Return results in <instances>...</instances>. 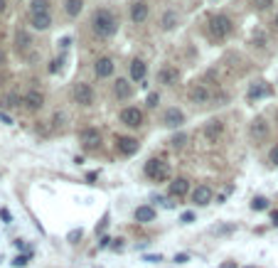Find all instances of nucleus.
Masks as SVG:
<instances>
[{"label": "nucleus", "instance_id": "obj_20", "mask_svg": "<svg viewBox=\"0 0 278 268\" xmlns=\"http://www.w3.org/2000/svg\"><path fill=\"white\" fill-rule=\"evenodd\" d=\"M145 74H148V67L143 59H133L131 62V79L133 81H145Z\"/></svg>", "mask_w": 278, "mask_h": 268}, {"label": "nucleus", "instance_id": "obj_41", "mask_svg": "<svg viewBox=\"0 0 278 268\" xmlns=\"http://www.w3.org/2000/svg\"><path fill=\"white\" fill-rule=\"evenodd\" d=\"M0 219L10 224V219H12V217H10V212H7V209H0Z\"/></svg>", "mask_w": 278, "mask_h": 268}, {"label": "nucleus", "instance_id": "obj_52", "mask_svg": "<svg viewBox=\"0 0 278 268\" xmlns=\"http://www.w3.org/2000/svg\"><path fill=\"white\" fill-rule=\"evenodd\" d=\"M276 118H278V116H276Z\"/></svg>", "mask_w": 278, "mask_h": 268}, {"label": "nucleus", "instance_id": "obj_43", "mask_svg": "<svg viewBox=\"0 0 278 268\" xmlns=\"http://www.w3.org/2000/svg\"><path fill=\"white\" fill-rule=\"evenodd\" d=\"M229 231H234V224H229V227H222V229H214V234H229Z\"/></svg>", "mask_w": 278, "mask_h": 268}, {"label": "nucleus", "instance_id": "obj_14", "mask_svg": "<svg viewBox=\"0 0 278 268\" xmlns=\"http://www.w3.org/2000/svg\"><path fill=\"white\" fill-rule=\"evenodd\" d=\"M224 133V123L219 121V118H212L209 123H204V138L209 140V143H217V138Z\"/></svg>", "mask_w": 278, "mask_h": 268}, {"label": "nucleus", "instance_id": "obj_6", "mask_svg": "<svg viewBox=\"0 0 278 268\" xmlns=\"http://www.w3.org/2000/svg\"><path fill=\"white\" fill-rule=\"evenodd\" d=\"M79 140L86 150H94V148H99V143H101V131H99V128H91V126H89V128H81Z\"/></svg>", "mask_w": 278, "mask_h": 268}, {"label": "nucleus", "instance_id": "obj_17", "mask_svg": "<svg viewBox=\"0 0 278 268\" xmlns=\"http://www.w3.org/2000/svg\"><path fill=\"white\" fill-rule=\"evenodd\" d=\"M114 96H116L119 101H128V99L133 96V86H131L128 79H119V81L114 84Z\"/></svg>", "mask_w": 278, "mask_h": 268}, {"label": "nucleus", "instance_id": "obj_32", "mask_svg": "<svg viewBox=\"0 0 278 268\" xmlns=\"http://www.w3.org/2000/svg\"><path fill=\"white\" fill-rule=\"evenodd\" d=\"M269 160H271V165H276L278 167V143L271 148V153H269Z\"/></svg>", "mask_w": 278, "mask_h": 268}, {"label": "nucleus", "instance_id": "obj_34", "mask_svg": "<svg viewBox=\"0 0 278 268\" xmlns=\"http://www.w3.org/2000/svg\"><path fill=\"white\" fill-rule=\"evenodd\" d=\"M59 69H62V59H54V62L49 64V74H57Z\"/></svg>", "mask_w": 278, "mask_h": 268}, {"label": "nucleus", "instance_id": "obj_4", "mask_svg": "<svg viewBox=\"0 0 278 268\" xmlns=\"http://www.w3.org/2000/svg\"><path fill=\"white\" fill-rule=\"evenodd\" d=\"M72 96H74V101H77L79 106H94V99H96L94 89H91L86 81L74 84V89H72Z\"/></svg>", "mask_w": 278, "mask_h": 268}, {"label": "nucleus", "instance_id": "obj_7", "mask_svg": "<svg viewBox=\"0 0 278 268\" xmlns=\"http://www.w3.org/2000/svg\"><path fill=\"white\" fill-rule=\"evenodd\" d=\"M22 106H25V111L37 114V111H42V106H44V96H42L37 89H32V91H27L22 96Z\"/></svg>", "mask_w": 278, "mask_h": 268}, {"label": "nucleus", "instance_id": "obj_21", "mask_svg": "<svg viewBox=\"0 0 278 268\" xmlns=\"http://www.w3.org/2000/svg\"><path fill=\"white\" fill-rule=\"evenodd\" d=\"M30 25L35 27V30H49L52 27V15L49 12H42V15H30Z\"/></svg>", "mask_w": 278, "mask_h": 268}, {"label": "nucleus", "instance_id": "obj_23", "mask_svg": "<svg viewBox=\"0 0 278 268\" xmlns=\"http://www.w3.org/2000/svg\"><path fill=\"white\" fill-rule=\"evenodd\" d=\"M81 10H84V0H64V12L69 17H79Z\"/></svg>", "mask_w": 278, "mask_h": 268}, {"label": "nucleus", "instance_id": "obj_22", "mask_svg": "<svg viewBox=\"0 0 278 268\" xmlns=\"http://www.w3.org/2000/svg\"><path fill=\"white\" fill-rule=\"evenodd\" d=\"M15 47H17V52H27L32 47V35L27 30H17L15 32Z\"/></svg>", "mask_w": 278, "mask_h": 268}, {"label": "nucleus", "instance_id": "obj_49", "mask_svg": "<svg viewBox=\"0 0 278 268\" xmlns=\"http://www.w3.org/2000/svg\"><path fill=\"white\" fill-rule=\"evenodd\" d=\"M222 268H237V261H232V264H224Z\"/></svg>", "mask_w": 278, "mask_h": 268}, {"label": "nucleus", "instance_id": "obj_2", "mask_svg": "<svg viewBox=\"0 0 278 268\" xmlns=\"http://www.w3.org/2000/svg\"><path fill=\"white\" fill-rule=\"evenodd\" d=\"M143 170H145V177L153 180V182H165L170 177V165L162 157H150Z\"/></svg>", "mask_w": 278, "mask_h": 268}, {"label": "nucleus", "instance_id": "obj_38", "mask_svg": "<svg viewBox=\"0 0 278 268\" xmlns=\"http://www.w3.org/2000/svg\"><path fill=\"white\" fill-rule=\"evenodd\" d=\"M187 261H190L187 254H175V264H187Z\"/></svg>", "mask_w": 278, "mask_h": 268}, {"label": "nucleus", "instance_id": "obj_8", "mask_svg": "<svg viewBox=\"0 0 278 268\" xmlns=\"http://www.w3.org/2000/svg\"><path fill=\"white\" fill-rule=\"evenodd\" d=\"M138 148H140V143H138L136 138H131V135H116V150H119L121 155L131 157V155L138 153Z\"/></svg>", "mask_w": 278, "mask_h": 268}, {"label": "nucleus", "instance_id": "obj_9", "mask_svg": "<svg viewBox=\"0 0 278 268\" xmlns=\"http://www.w3.org/2000/svg\"><path fill=\"white\" fill-rule=\"evenodd\" d=\"M212 199H214V192H212L209 185H197V187L192 190V204H197V207L212 204Z\"/></svg>", "mask_w": 278, "mask_h": 268}, {"label": "nucleus", "instance_id": "obj_30", "mask_svg": "<svg viewBox=\"0 0 278 268\" xmlns=\"http://www.w3.org/2000/svg\"><path fill=\"white\" fill-rule=\"evenodd\" d=\"M266 94V89L264 86H251V91H249V101H254V99H261Z\"/></svg>", "mask_w": 278, "mask_h": 268}, {"label": "nucleus", "instance_id": "obj_45", "mask_svg": "<svg viewBox=\"0 0 278 268\" xmlns=\"http://www.w3.org/2000/svg\"><path fill=\"white\" fill-rule=\"evenodd\" d=\"M0 121H2V123H7V126L12 123V118H10V116H7V114H0Z\"/></svg>", "mask_w": 278, "mask_h": 268}, {"label": "nucleus", "instance_id": "obj_31", "mask_svg": "<svg viewBox=\"0 0 278 268\" xmlns=\"http://www.w3.org/2000/svg\"><path fill=\"white\" fill-rule=\"evenodd\" d=\"M251 2H254L256 10H269V7L274 5V0H251Z\"/></svg>", "mask_w": 278, "mask_h": 268}, {"label": "nucleus", "instance_id": "obj_35", "mask_svg": "<svg viewBox=\"0 0 278 268\" xmlns=\"http://www.w3.org/2000/svg\"><path fill=\"white\" fill-rule=\"evenodd\" d=\"M69 244H77V239H81V229H74V231H69Z\"/></svg>", "mask_w": 278, "mask_h": 268}, {"label": "nucleus", "instance_id": "obj_42", "mask_svg": "<svg viewBox=\"0 0 278 268\" xmlns=\"http://www.w3.org/2000/svg\"><path fill=\"white\" fill-rule=\"evenodd\" d=\"M106 224H109V214H106V217L101 219V224L96 227V234H99V231H104V229H106Z\"/></svg>", "mask_w": 278, "mask_h": 268}, {"label": "nucleus", "instance_id": "obj_12", "mask_svg": "<svg viewBox=\"0 0 278 268\" xmlns=\"http://www.w3.org/2000/svg\"><path fill=\"white\" fill-rule=\"evenodd\" d=\"M187 99H190L192 104H207V101H209V89H207L204 84H190Z\"/></svg>", "mask_w": 278, "mask_h": 268}, {"label": "nucleus", "instance_id": "obj_33", "mask_svg": "<svg viewBox=\"0 0 278 268\" xmlns=\"http://www.w3.org/2000/svg\"><path fill=\"white\" fill-rule=\"evenodd\" d=\"M254 42H256L259 47H266V35H264V32H254Z\"/></svg>", "mask_w": 278, "mask_h": 268}, {"label": "nucleus", "instance_id": "obj_11", "mask_svg": "<svg viewBox=\"0 0 278 268\" xmlns=\"http://www.w3.org/2000/svg\"><path fill=\"white\" fill-rule=\"evenodd\" d=\"M114 69H116V64H114L111 57H99L96 64H94V74H96L99 79H109L111 74H114Z\"/></svg>", "mask_w": 278, "mask_h": 268}, {"label": "nucleus", "instance_id": "obj_27", "mask_svg": "<svg viewBox=\"0 0 278 268\" xmlns=\"http://www.w3.org/2000/svg\"><path fill=\"white\" fill-rule=\"evenodd\" d=\"M5 106H7V109H20V106H22V96L7 94V96H5Z\"/></svg>", "mask_w": 278, "mask_h": 268}, {"label": "nucleus", "instance_id": "obj_36", "mask_svg": "<svg viewBox=\"0 0 278 268\" xmlns=\"http://www.w3.org/2000/svg\"><path fill=\"white\" fill-rule=\"evenodd\" d=\"M180 219H182V224H192V222H195V214H192V212H185Z\"/></svg>", "mask_w": 278, "mask_h": 268}, {"label": "nucleus", "instance_id": "obj_39", "mask_svg": "<svg viewBox=\"0 0 278 268\" xmlns=\"http://www.w3.org/2000/svg\"><path fill=\"white\" fill-rule=\"evenodd\" d=\"M27 261H30V256H17V259L12 261V266H25Z\"/></svg>", "mask_w": 278, "mask_h": 268}, {"label": "nucleus", "instance_id": "obj_25", "mask_svg": "<svg viewBox=\"0 0 278 268\" xmlns=\"http://www.w3.org/2000/svg\"><path fill=\"white\" fill-rule=\"evenodd\" d=\"M49 12V0H32L30 2V15H42Z\"/></svg>", "mask_w": 278, "mask_h": 268}, {"label": "nucleus", "instance_id": "obj_15", "mask_svg": "<svg viewBox=\"0 0 278 268\" xmlns=\"http://www.w3.org/2000/svg\"><path fill=\"white\" fill-rule=\"evenodd\" d=\"M177 79H180L177 67H170V64L160 67V72H158V81H160V84H165V86H172V84H177Z\"/></svg>", "mask_w": 278, "mask_h": 268}, {"label": "nucleus", "instance_id": "obj_40", "mask_svg": "<svg viewBox=\"0 0 278 268\" xmlns=\"http://www.w3.org/2000/svg\"><path fill=\"white\" fill-rule=\"evenodd\" d=\"M111 241H114V239H109V236H101V241H99V249H106V246H111Z\"/></svg>", "mask_w": 278, "mask_h": 268}, {"label": "nucleus", "instance_id": "obj_26", "mask_svg": "<svg viewBox=\"0 0 278 268\" xmlns=\"http://www.w3.org/2000/svg\"><path fill=\"white\" fill-rule=\"evenodd\" d=\"M185 143H187V135H185V133H175V135L170 138V148H172V150H182Z\"/></svg>", "mask_w": 278, "mask_h": 268}, {"label": "nucleus", "instance_id": "obj_18", "mask_svg": "<svg viewBox=\"0 0 278 268\" xmlns=\"http://www.w3.org/2000/svg\"><path fill=\"white\" fill-rule=\"evenodd\" d=\"M249 133H251V138L264 140V138H269V123H266L264 118H254V123H251Z\"/></svg>", "mask_w": 278, "mask_h": 268}, {"label": "nucleus", "instance_id": "obj_5", "mask_svg": "<svg viewBox=\"0 0 278 268\" xmlns=\"http://www.w3.org/2000/svg\"><path fill=\"white\" fill-rule=\"evenodd\" d=\"M119 118H121V123L128 126V128H140L143 126V111L136 109V106H126L119 114Z\"/></svg>", "mask_w": 278, "mask_h": 268}, {"label": "nucleus", "instance_id": "obj_51", "mask_svg": "<svg viewBox=\"0 0 278 268\" xmlns=\"http://www.w3.org/2000/svg\"><path fill=\"white\" fill-rule=\"evenodd\" d=\"M276 27H278V15H276Z\"/></svg>", "mask_w": 278, "mask_h": 268}, {"label": "nucleus", "instance_id": "obj_19", "mask_svg": "<svg viewBox=\"0 0 278 268\" xmlns=\"http://www.w3.org/2000/svg\"><path fill=\"white\" fill-rule=\"evenodd\" d=\"M136 222L138 224H150V222H155V209L150 207V204H140L138 209H136Z\"/></svg>", "mask_w": 278, "mask_h": 268}, {"label": "nucleus", "instance_id": "obj_44", "mask_svg": "<svg viewBox=\"0 0 278 268\" xmlns=\"http://www.w3.org/2000/svg\"><path fill=\"white\" fill-rule=\"evenodd\" d=\"M111 249H114V251H121V249H123V239H116V241L111 244Z\"/></svg>", "mask_w": 278, "mask_h": 268}, {"label": "nucleus", "instance_id": "obj_48", "mask_svg": "<svg viewBox=\"0 0 278 268\" xmlns=\"http://www.w3.org/2000/svg\"><path fill=\"white\" fill-rule=\"evenodd\" d=\"M2 64H5V52L0 49V67H2Z\"/></svg>", "mask_w": 278, "mask_h": 268}, {"label": "nucleus", "instance_id": "obj_50", "mask_svg": "<svg viewBox=\"0 0 278 268\" xmlns=\"http://www.w3.org/2000/svg\"><path fill=\"white\" fill-rule=\"evenodd\" d=\"M5 5H7V2H5V0H0V12L5 10Z\"/></svg>", "mask_w": 278, "mask_h": 268}, {"label": "nucleus", "instance_id": "obj_3", "mask_svg": "<svg viewBox=\"0 0 278 268\" xmlns=\"http://www.w3.org/2000/svg\"><path fill=\"white\" fill-rule=\"evenodd\" d=\"M209 30H212V37L224 39V37L232 35L234 22H232L229 15H212V17H209Z\"/></svg>", "mask_w": 278, "mask_h": 268}, {"label": "nucleus", "instance_id": "obj_10", "mask_svg": "<svg viewBox=\"0 0 278 268\" xmlns=\"http://www.w3.org/2000/svg\"><path fill=\"white\" fill-rule=\"evenodd\" d=\"M148 2L145 0H136L133 5H131V22L133 25H143L145 20H148Z\"/></svg>", "mask_w": 278, "mask_h": 268}, {"label": "nucleus", "instance_id": "obj_16", "mask_svg": "<svg viewBox=\"0 0 278 268\" xmlns=\"http://www.w3.org/2000/svg\"><path fill=\"white\" fill-rule=\"evenodd\" d=\"M167 192H170V197H177V199H182V197L190 192V180H185V177H175V180L170 182Z\"/></svg>", "mask_w": 278, "mask_h": 268}, {"label": "nucleus", "instance_id": "obj_29", "mask_svg": "<svg viewBox=\"0 0 278 268\" xmlns=\"http://www.w3.org/2000/svg\"><path fill=\"white\" fill-rule=\"evenodd\" d=\"M158 104H160V94H158V91L148 94V99H145V106H148V109H158Z\"/></svg>", "mask_w": 278, "mask_h": 268}, {"label": "nucleus", "instance_id": "obj_47", "mask_svg": "<svg viewBox=\"0 0 278 268\" xmlns=\"http://www.w3.org/2000/svg\"><path fill=\"white\" fill-rule=\"evenodd\" d=\"M271 222H274V224H276V227H278V209H276V212H274V214H271Z\"/></svg>", "mask_w": 278, "mask_h": 268}, {"label": "nucleus", "instance_id": "obj_13", "mask_svg": "<svg viewBox=\"0 0 278 268\" xmlns=\"http://www.w3.org/2000/svg\"><path fill=\"white\" fill-rule=\"evenodd\" d=\"M182 123H185V114L180 109H167L162 114V126L165 128H180Z\"/></svg>", "mask_w": 278, "mask_h": 268}, {"label": "nucleus", "instance_id": "obj_28", "mask_svg": "<svg viewBox=\"0 0 278 268\" xmlns=\"http://www.w3.org/2000/svg\"><path fill=\"white\" fill-rule=\"evenodd\" d=\"M251 209H254V212L269 209V199H266V197H254V199H251Z\"/></svg>", "mask_w": 278, "mask_h": 268}, {"label": "nucleus", "instance_id": "obj_37", "mask_svg": "<svg viewBox=\"0 0 278 268\" xmlns=\"http://www.w3.org/2000/svg\"><path fill=\"white\" fill-rule=\"evenodd\" d=\"M143 261H148V264H158V261H162L160 259V254L155 256V254H148V256H143Z\"/></svg>", "mask_w": 278, "mask_h": 268}, {"label": "nucleus", "instance_id": "obj_24", "mask_svg": "<svg viewBox=\"0 0 278 268\" xmlns=\"http://www.w3.org/2000/svg\"><path fill=\"white\" fill-rule=\"evenodd\" d=\"M177 20H180L177 12H175V10H167V12L162 15V30H167V32L175 30V27H177Z\"/></svg>", "mask_w": 278, "mask_h": 268}, {"label": "nucleus", "instance_id": "obj_1", "mask_svg": "<svg viewBox=\"0 0 278 268\" xmlns=\"http://www.w3.org/2000/svg\"><path fill=\"white\" fill-rule=\"evenodd\" d=\"M91 30H94L96 37L109 39L119 32V20H116V15L109 7H99L94 12V17H91Z\"/></svg>", "mask_w": 278, "mask_h": 268}, {"label": "nucleus", "instance_id": "obj_46", "mask_svg": "<svg viewBox=\"0 0 278 268\" xmlns=\"http://www.w3.org/2000/svg\"><path fill=\"white\" fill-rule=\"evenodd\" d=\"M69 44H72V39H69V37H64V39H62V49H67Z\"/></svg>", "mask_w": 278, "mask_h": 268}]
</instances>
